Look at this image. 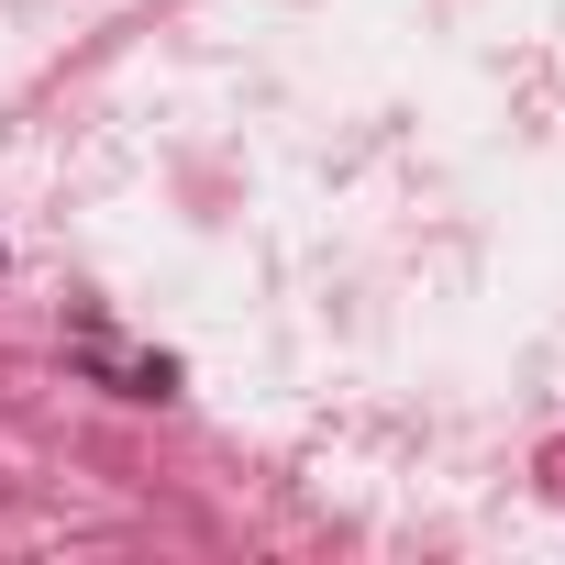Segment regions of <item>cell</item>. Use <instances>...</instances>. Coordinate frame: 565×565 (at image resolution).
I'll use <instances>...</instances> for the list:
<instances>
[{"instance_id":"obj_1","label":"cell","mask_w":565,"mask_h":565,"mask_svg":"<svg viewBox=\"0 0 565 565\" xmlns=\"http://www.w3.org/2000/svg\"><path fill=\"white\" fill-rule=\"evenodd\" d=\"M78 366H89L100 388H122V399H167V388H178V366H167V355H122L111 333H78Z\"/></svg>"}]
</instances>
